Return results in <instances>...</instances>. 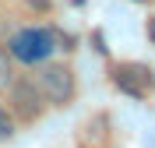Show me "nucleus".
<instances>
[{"label":"nucleus","mask_w":155,"mask_h":148,"mask_svg":"<svg viewBox=\"0 0 155 148\" xmlns=\"http://www.w3.org/2000/svg\"><path fill=\"white\" fill-rule=\"evenodd\" d=\"M53 53V35L46 28H25L11 39V57H18L21 64H42Z\"/></svg>","instance_id":"obj_1"},{"label":"nucleus","mask_w":155,"mask_h":148,"mask_svg":"<svg viewBox=\"0 0 155 148\" xmlns=\"http://www.w3.org/2000/svg\"><path fill=\"white\" fill-rule=\"evenodd\" d=\"M39 81V92H42V99H49V102H57V106H64L71 95H74V81H71V71L60 67V64H42L35 74Z\"/></svg>","instance_id":"obj_2"},{"label":"nucleus","mask_w":155,"mask_h":148,"mask_svg":"<svg viewBox=\"0 0 155 148\" xmlns=\"http://www.w3.org/2000/svg\"><path fill=\"white\" fill-rule=\"evenodd\" d=\"M113 85L120 92H127V95H134V99H145L155 88V78H152V67H145V64H116Z\"/></svg>","instance_id":"obj_3"},{"label":"nucleus","mask_w":155,"mask_h":148,"mask_svg":"<svg viewBox=\"0 0 155 148\" xmlns=\"http://www.w3.org/2000/svg\"><path fill=\"white\" fill-rule=\"evenodd\" d=\"M11 102L25 120H35L42 113V92L35 88V78L32 81H11Z\"/></svg>","instance_id":"obj_4"},{"label":"nucleus","mask_w":155,"mask_h":148,"mask_svg":"<svg viewBox=\"0 0 155 148\" xmlns=\"http://www.w3.org/2000/svg\"><path fill=\"white\" fill-rule=\"evenodd\" d=\"M11 74H14V71H11V60H7L4 49H0V88H7V85H11Z\"/></svg>","instance_id":"obj_5"},{"label":"nucleus","mask_w":155,"mask_h":148,"mask_svg":"<svg viewBox=\"0 0 155 148\" xmlns=\"http://www.w3.org/2000/svg\"><path fill=\"white\" fill-rule=\"evenodd\" d=\"M11 130H14V123H11V117H7V109L0 106V138H7Z\"/></svg>","instance_id":"obj_6"}]
</instances>
